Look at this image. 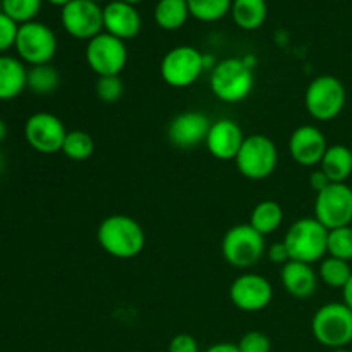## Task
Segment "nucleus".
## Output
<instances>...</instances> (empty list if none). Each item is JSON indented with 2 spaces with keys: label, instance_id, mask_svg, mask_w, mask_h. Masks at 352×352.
<instances>
[{
  "label": "nucleus",
  "instance_id": "obj_1",
  "mask_svg": "<svg viewBox=\"0 0 352 352\" xmlns=\"http://www.w3.org/2000/svg\"><path fill=\"white\" fill-rule=\"evenodd\" d=\"M96 239L102 250L119 260H131L143 251L146 236L136 219L122 213L109 215L100 222Z\"/></svg>",
  "mask_w": 352,
  "mask_h": 352
},
{
  "label": "nucleus",
  "instance_id": "obj_2",
  "mask_svg": "<svg viewBox=\"0 0 352 352\" xmlns=\"http://www.w3.org/2000/svg\"><path fill=\"white\" fill-rule=\"evenodd\" d=\"M254 86L253 69L248 67L243 57L220 60L210 74V89L223 103H239L251 95Z\"/></svg>",
  "mask_w": 352,
  "mask_h": 352
},
{
  "label": "nucleus",
  "instance_id": "obj_3",
  "mask_svg": "<svg viewBox=\"0 0 352 352\" xmlns=\"http://www.w3.org/2000/svg\"><path fill=\"white\" fill-rule=\"evenodd\" d=\"M327 241L329 229H325L315 217L296 220L284 237L291 260L308 265L322 261L327 256Z\"/></svg>",
  "mask_w": 352,
  "mask_h": 352
},
{
  "label": "nucleus",
  "instance_id": "obj_4",
  "mask_svg": "<svg viewBox=\"0 0 352 352\" xmlns=\"http://www.w3.org/2000/svg\"><path fill=\"white\" fill-rule=\"evenodd\" d=\"M311 333L323 347H347L352 342V311L344 302L323 305L313 315Z\"/></svg>",
  "mask_w": 352,
  "mask_h": 352
},
{
  "label": "nucleus",
  "instance_id": "obj_5",
  "mask_svg": "<svg viewBox=\"0 0 352 352\" xmlns=\"http://www.w3.org/2000/svg\"><path fill=\"white\" fill-rule=\"evenodd\" d=\"M346 86L339 78L330 74L318 76L308 85L305 105L309 116L320 122H330L342 113L346 107Z\"/></svg>",
  "mask_w": 352,
  "mask_h": 352
},
{
  "label": "nucleus",
  "instance_id": "obj_6",
  "mask_svg": "<svg viewBox=\"0 0 352 352\" xmlns=\"http://www.w3.org/2000/svg\"><path fill=\"white\" fill-rule=\"evenodd\" d=\"M234 162L243 177L250 181H263L277 168V144L265 134H251L246 136Z\"/></svg>",
  "mask_w": 352,
  "mask_h": 352
},
{
  "label": "nucleus",
  "instance_id": "obj_7",
  "mask_svg": "<svg viewBox=\"0 0 352 352\" xmlns=\"http://www.w3.org/2000/svg\"><path fill=\"white\" fill-rule=\"evenodd\" d=\"M267 253L265 236L250 223L230 227L222 239L223 260L236 268H251Z\"/></svg>",
  "mask_w": 352,
  "mask_h": 352
},
{
  "label": "nucleus",
  "instance_id": "obj_8",
  "mask_svg": "<svg viewBox=\"0 0 352 352\" xmlns=\"http://www.w3.org/2000/svg\"><path fill=\"white\" fill-rule=\"evenodd\" d=\"M198 48L181 45L165 54L160 64L162 79L172 88H189L205 71V60Z\"/></svg>",
  "mask_w": 352,
  "mask_h": 352
},
{
  "label": "nucleus",
  "instance_id": "obj_9",
  "mask_svg": "<svg viewBox=\"0 0 352 352\" xmlns=\"http://www.w3.org/2000/svg\"><path fill=\"white\" fill-rule=\"evenodd\" d=\"M315 219L333 230L352 223V188L347 182H332L316 192Z\"/></svg>",
  "mask_w": 352,
  "mask_h": 352
},
{
  "label": "nucleus",
  "instance_id": "obj_10",
  "mask_svg": "<svg viewBox=\"0 0 352 352\" xmlns=\"http://www.w3.org/2000/svg\"><path fill=\"white\" fill-rule=\"evenodd\" d=\"M14 48L19 54L21 60L30 64L31 67L50 64L57 54V36L47 24L31 21L19 26Z\"/></svg>",
  "mask_w": 352,
  "mask_h": 352
},
{
  "label": "nucleus",
  "instance_id": "obj_11",
  "mask_svg": "<svg viewBox=\"0 0 352 352\" xmlns=\"http://www.w3.org/2000/svg\"><path fill=\"white\" fill-rule=\"evenodd\" d=\"M86 64L98 78L119 76L127 64V47L122 40L109 33H100L88 41Z\"/></svg>",
  "mask_w": 352,
  "mask_h": 352
},
{
  "label": "nucleus",
  "instance_id": "obj_12",
  "mask_svg": "<svg viewBox=\"0 0 352 352\" xmlns=\"http://www.w3.org/2000/svg\"><path fill=\"white\" fill-rule=\"evenodd\" d=\"M67 131L64 122L57 116L48 112H38L28 117L24 124V138L26 143L34 151L43 155H54L62 151Z\"/></svg>",
  "mask_w": 352,
  "mask_h": 352
},
{
  "label": "nucleus",
  "instance_id": "obj_13",
  "mask_svg": "<svg viewBox=\"0 0 352 352\" xmlns=\"http://www.w3.org/2000/svg\"><path fill=\"white\" fill-rule=\"evenodd\" d=\"M64 30L76 40L89 41L103 30V9L91 0H71L62 7Z\"/></svg>",
  "mask_w": 352,
  "mask_h": 352
},
{
  "label": "nucleus",
  "instance_id": "obj_14",
  "mask_svg": "<svg viewBox=\"0 0 352 352\" xmlns=\"http://www.w3.org/2000/svg\"><path fill=\"white\" fill-rule=\"evenodd\" d=\"M229 298L241 311L258 313L270 306L274 287L263 275L243 274L230 284Z\"/></svg>",
  "mask_w": 352,
  "mask_h": 352
},
{
  "label": "nucleus",
  "instance_id": "obj_15",
  "mask_svg": "<svg viewBox=\"0 0 352 352\" xmlns=\"http://www.w3.org/2000/svg\"><path fill=\"white\" fill-rule=\"evenodd\" d=\"M210 126H212V122H210L208 116H205L203 112H198V110L182 112L175 116L172 122L168 124V141L175 148L191 150V148L205 143Z\"/></svg>",
  "mask_w": 352,
  "mask_h": 352
},
{
  "label": "nucleus",
  "instance_id": "obj_16",
  "mask_svg": "<svg viewBox=\"0 0 352 352\" xmlns=\"http://www.w3.org/2000/svg\"><path fill=\"white\" fill-rule=\"evenodd\" d=\"M327 148H329V143H327L325 134L311 124L299 126L289 138V153L292 160L301 167L311 168L320 165Z\"/></svg>",
  "mask_w": 352,
  "mask_h": 352
},
{
  "label": "nucleus",
  "instance_id": "obj_17",
  "mask_svg": "<svg viewBox=\"0 0 352 352\" xmlns=\"http://www.w3.org/2000/svg\"><path fill=\"white\" fill-rule=\"evenodd\" d=\"M244 140H246V136H244L243 129L236 120L219 119L210 126L205 144L213 158L229 162L236 160Z\"/></svg>",
  "mask_w": 352,
  "mask_h": 352
},
{
  "label": "nucleus",
  "instance_id": "obj_18",
  "mask_svg": "<svg viewBox=\"0 0 352 352\" xmlns=\"http://www.w3.org/2000/svg\"><path fill=\"white\" fill-rule=\"evenodd\" d=\"M140 12L134 6L120 0H113L103 7V30L105 33L119 38V40H133L141 31Z\"/></svg>",
  "mask_w": 352,
  "mask_h": 352
},
{
  "label": "nucleus",
  "instance_id": "obj_19",
  "mask_svg": "<svg viewBox=\"0 0 352 352\" xmlns=\"http://www.w3.org/2000/svg\"><path fill=\"white\" fill-rule=\"evenodd\" d=\"M318 272L313 270L311 265L301 261H287L282 265L280 284L287 294L296 299H308L318 289Z\"/></svg>",
  "mask_w": 352,
  "mask_h": 352
},
{
  "label": "nucleus",
  "instance_id": "obj_20",
  "mask_svg": "<svg viewBox=\"0 0 352 352\" xmlns=\"http://www.w3.org/2000/svg\"><path fill=\"white\" fill-rule=\"evenodd\" d=\"M28 88V71L23 62L10 55H0V102L17 98Z\"/></svg>",
  "mask_w": 352,
  "mask_h": 352
},
{
  "label": "nucleus",
  "instance_id": "obj_21",
  "mask_svg": "<svg viewBox=\"0 0 352 352\" xmlns=\"http://www.w3.org/2000/svg\"><path fill=\"white\" fill-rule=\"evenodd\" d=\"M320 168L330 182H346L352 175V150L346 144H332L327 148Z\"/></svg>",
  "mask_w": 352,
  "mask_h": 352
},
{
  "label": "nucleus",
  "instance_id": "obj_22",
  "mask_svg": "<svg viewBox=\"0 0 352 352\" xmlns=\"http://www.w3.org/2000/svg\"><path fill=\"white\" fill-rule=\"evenodd\" d=\"M232 19L241 30L254 31L267 21V0H232Z\"/></svg>",
  "mask_w": 352,
  "mask_h": 352
},
{
  "label": "nucleus",
  "instance_id": "obj_23",
  "mask_svg": "<svg viewBox=\"0 0 352 352\" xmlns=\"http://www.w3.org/2000/svg\"><path fill=\"white\" fill-rule=\"evenodd\" d=\"M282 222H284V210L274 199H263L256 203L250 217V226L261 236L274 234L282 226Z\"/></svg>",
  "mask_w": 352,
  "mask_h": 352
},
{
  "label": "nucleus",
  "instance_id": "obj_24",
  "mask_svg": "<svg viewBox=\"0 0 352 352\" xmlns=\"http://www.w3.org/2000/svg\"><path fill=\"white\" fill-rule=\"evenodd\" d=\"M189 14L188 0H158L155 6V23L167 31H175L182 28L188 21Z\"/></svg>",
  "mask_w": 352,
  "mask_h": 352
},
{
  "label": "nucleus",
  "instance_id": "obj_25",
  "mask_svg": "<svg viewBox=\"0 0 352 352\" xmlns=\"http://www.w3.org/2000/svg\"><path fill=\"white\" fill-rule=\"evenodd\" d=\"M58 85H60V74L50 64L33 65L28 71V89L33 91L34 95H52L57 91Z\"/></svg>",
  "mask_w": 352,
  "mask_h": 352
},
{
  "label": "nucleus",
  "instance_id": "obj_26",
  "mask_svg": "<svg viewBox=\"0 0 352 352\" xmlns=\"http://www.w3.org/2000/svg\"><path fill=\"white\" fill-rule=\"evenodd\" d=\"M352 268L349 261L339 260L333 256H325L320 261L318 277L325 285L332 289H344L349 282Z\"/></svg>",
  "mask_w": 352,
  "mask_h": 352
},
{
  "label": "nucleus",
  "instance_id": "obj_27",
  "mask_svg": "<svg viewBox=\"0 0 352 352\" xmlns=\"http://www.w3.org/2000/svg\"><path fill=\"white\" fill-rule=\"evenodd\" d=\"M95 151V141L86 131H67L64 144H62V153L74 162L88 160Z\"/></svg>",
  "mask_w": 352,
  "mask_h": 352
},
{
  "label": "nucleus",
  "instance_id": "obj_28",
  "mask_svg": "<svg viewBox=\"0 0 352 352\" xmlns=\"http://www.w3.org/2000/svg\"><path fill=\"white\" fill-rule=\"evenodd\" d=\"M189 14L203 23H215L232 9V0H188Z\"/></svg>",
  "mask_w": 352,
  "mask_h": 352
},
{
  "label": "nucleus",
  "instance_id": "obj_29",
  "mask_svg": "<svg viewBox=\"0 0 352 352\" xmlns=\"http://www.w3.org/2000/svg\"><path fill=\"white\" fill-rule=\"evenodd\" d=\"M41 3L43 0H2V12L21 26L34 21L40 12Z\"/></svg>",
  "mask_w": 352,
  "mask_h": 352
},
{
  "label": "nucleus",
  "instance_id": "obj_30",
  "mask_svg": "<svg viewBox=\"0 0 352 352\" xmlns=\"http://www.w3.org/2000/svg\"><path fill=\"white\" fill-rule=\"evenodd\" d=\"M327 254L339 258L344 261H352V227H340V229L329 230L327 241Z\"/></svg>",
  "mask_w": 352,
  "mask_h": 352
},
{
  "label": "nucleus",
  "instance_id": "obj_31",
  "mask_svg": "<svg viewBox=\"0 0 352 352\" xmlns=\"http://www.w3.org/2000/svg\"><path fill=\"white\" fill-rule=\"evenodd\" d=\"M95 93L103 103H116L124 95V82L119 76H103L95 82Z\"/></svg>",
  "mask_w": 352,
  "mask_h": 352
},
{
  "label": "nucleus",
  "instance_id": "obj_32",
  "mask_svg": "<svg viewBox=\"0 0 352 352\" xmlns=\"http://www.w3.org/2000/svg\"><path fill=\"white\" fill-rule=\"evenodd\" d=\"M237 349L239 352H272V340L267 333L253 330L241 337Z\"/></svg>",
  "mask_w": 352,
  "mask_h": 352
},
{
  "label": "nucleus",
  "instance_id": "obj_33",
  "mask_svg": "<svg viewBox=\"0 0 352 352\" xmlns=\"http://www.w3.org/2000/svg\"><path fill=\"white\" fill-rule=\"evenodd\" d=\"M19 24L0 10V54L16 45Z\"/></svg>",
  "mask_w": 352,
  "mask_h": 352
},
{
  "label": "nucleus",
  "instance_id": "obj_34",
  "mask_svg": "<svg viewBox=\"0 0 352 352\" xmlns=\"http://www.w3.org/2000/svg\"><path fill=\"white\" fill-rule=\"evenodd\" d=\"M168 352H199V346L195 337L188 333H179L168 344Z\"/></svg>",
  "mask_w": 352,
  "mask_h": 352
},
{
  "label": "nucleus",
  "instance_id": "obj_35",
  "mask_svg": "<svg viewBox=\"0 0 352 352\" xmlns=\"http://www.w3.org/2000/svg\"><path fill=\"white\" fill-rule=\"evenodd\" d=\"M267 256L275 265H285L287 261H291V256H289L287 246L284 244V241H278V243L272 244L267 250Z\"/></svg>",
  "mask_w": 352,
  "mask_h": 352
},
{
  "label": "nucleus",
  "instance_id": "obj_36",
  "mask_svg": "<svg viewBox=\"0 0 352 352\" xmlns=\"http://www.w3.org/2000/svg\"><path fill=\"white\" fill-rule=\"evenodd\" d=\"M329 184H332V182H330L329 177L323 174L322 168L311 172V175H309V186H311L313 191H316V192L323 191V189H325Z\"/></svg>",
  "mask_w": 352,
  "mask_h": 352
},
{
  "label": "nucleus",
  "instance_id": "obj_37",
  "mask_svg": "<svg viewBox=\"0 0 352 352\" xmlns=\"http://www.w3.org/2000/svg\"><path fill=\"white\" fill-rule=\"evenodd\" d=\"M205 352H239V349H237V344L219 342V344H213V346H210Z\"/></svg>",
  "mask_w": 352,
  "mask_h": 352
},
{
  "label": "nucleus",
  "instance_id": "obj_38",
  "mask_svg": "<svg viewBox=\"0 0 352 352\" xmlns=\"http://www.w3.org/2000/svg\"><path fill=\"white\" fill-rule=\"evenodd\" d=\"M342 299H344V301H342L344 305H346L347 308H349L352 311V275H351L349 282L346 284V287L342 289Z\"/></svg>",
  "mask_w": 352,
  "mask_h": 352
},
{
  "label": "nucleus",
  "instance_id": "obj_39",
  "mask_svg": "<svg viewBox=\"0 0 352 352\" xmlns=\"http://www.w3.org/2000/svg\"><path fill=\"white\" fill-rule=\"evenodd\" d=\"M6 136H7V124L0 119V143L6 140Z\"/></svg>",
  "mask_w": 352,
  "mask_h": 352
},
{
  "label": "nucleus",
  "instance_id": "obj_40",
  "mask_svg": "<svg viewBox=\"0 0 352 352\" xmlns=\"http://www.w3.org/2000/svg\"><path fill=\"white\" fill-rule=\"evenodd\" d=\"M48 3H52V6H58V7H64V6H67L69 2H71V0H47Z\"/></svg>",
  "mask_w": 352,
  "mask_h": 352
},
{
  "label": "nucleus",
  "instance_id": "obj_41",
  "mask_svg": "<svg viewBox=\"0 0 352 352\" xmlns=\"http://www.w3.org/2000/svg\"><path fill=\"white\" fill-rule=\"evenodd\" d=\"M120 2H126V3H129V6H136V3H141L143 0H120Z\"/></svg>",
  "mask_w": 352,
  "mask_h": 352
},
{
  "label": "nucleus",
  "instance_id": "obj_42",
  "mask_svg": "<svg viewBox=\"0 0 352 352\" xmlns=\"http://www.w3.org/2000/svg\"><path fill=\"white\" fill-rule=\"evenodd\" d=\"M3 170V155H2V151H0V172Z\"/></svg>",
  "mask_w": 352,
  "mask_h": 352
},
{
  "label": "nucleus",
  "instance_id": "obj_43",
  "mask_svg": "<svg viewBox=\"0 0 352 352\" xmlns=\"http://www.w3.org/2000/svg\"><path fill=\"white\" fill-rule=\"evenodd\" d=\"M330 352H352V351L347 349V347H342V349H333V351H330Z\"/></svg>",
  "mask_w": 352,
  "mask_h": 352
},
{
  "label": "nucleus",
  "instance_id": "obj_44",
  "mask_svg": "<svg viewBox=\"0 0 352 352\" xmlns=\"http://www.w3.org/2000/svg\"><path fill=\"white\" fill-rule=\"evenodd\" d=\"M91 2H96V3H98V2H102V0H91Z\"/></svg>",
  "mask_w": 352,
  "mask_h": 352
}]
</instances>
